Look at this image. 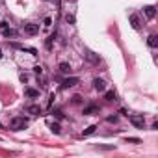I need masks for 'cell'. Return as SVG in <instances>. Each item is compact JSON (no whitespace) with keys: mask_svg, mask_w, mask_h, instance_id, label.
Wrapping results in <instances>:
<instances>
[{"mask_svg":"<svg viewBox=\"0 0 158 158\" xmlns=\"http://www.w3.org/2000/svg\"><path fill=\"white\" fill-rule=\"evenodd\" d=\"M130 23H132V28H139V19H138V15H130Z\"/></svg>","mask_w":158,"mask_h":158,"instance_id":"obj_11","label":"cell"},{"mask_svg":"<svg viewBox=\"0 0 158 158\" xmlns=\"http://www.w3.org/2000/svg\"><path fill=\"white\" fill-rule=\"evenodd\" d=\"M60 73H63V74H69V73H71V65H69L67 61L60 63Z\"/></svg>","mask_w":158,"mask_h":158,"instance_id":"obj_9","label":"cell"},{"mask_svg":"<svg viewBox=\"0 0 158 158\" xmlns=\"http://www.w3.org/2000/svg\"><path fill=\"white\" fill-rule=\"evenodd\" d=\"M26 95H28V97H37V95H39V91H37V89L28 88V89H26Z\"/></svg>","mask_w":158,"mask_h":158,"instance_id":"obj_15","label":"cell"},{"mask_svg":"<svg viewBox=\"0 0 158 158\" xmlns=\"http://www.w3.org/2000/svg\"><path fill=\"white\" fill-rule=\"evenodd\" d=\"M65 21H67V23H74V17H71V15H67V17H65Z\"/></svg>","mask_w":158,"mask_h":158,"instance_id":"obj_21","label":"cell"},{"mask_svg":"<svg viewBox=\"0 0 158 158\" xmlns=\"http://www.w3.org/2000/svg\"><path fill=\"white\" fill-rule=\"evenodd\" d=\"M84 114H86V115L99 114V106H95V104H89V106H86V108H84Z\"/></svg>","mask_w":158,"mask_h":158,"instance_id":"obj_6","label":"cell"},{"mask_svg":"<svg viewBox=\"0 0 158 158\" xmlns=\"http://www.w3.org/2000/svg\"><path fill=\"white\" fill-rule=\"evenodd\" d=\"M76 84H78V78H76V76L65 78V80L61 82V89H69V88H73V86H76Z\"/></svg>","mask_w":158,"mask_h":158,"instance_id":"obj_2","label":"cell"},{"mask_svg":"<svg viewBox=\"0 0 158 158\" xmlns=\"http://www.w3.org/2000/svg\"><path fill=\"white\" fill-rule=\"evenodd\" d=\"M143 11H145V17H147V19H152V17H154V13H156L154 6H145V10H143Z\"/></svg>","mask_w":158,"mask_h":158,"instance_id":"obj_7","label":"cell"},{"mask_svg":"<svg viewBox=\"0 0 158 158\" xmlns=\"http://www.w3.org/2000/svg\"><path fill=\"white\" fill-rule=\"evenodd\" d=\"M125 141H127V143H139V139H138V138H127Z\"/></svg>","mask_w":158,"mask_h":158,"instance_id":"obj_18","label":"cell"},{"mask_svg":"<svg viewBox=\"0 0 158 158\" xmlns=\"http://www.w3.org/2000/svg\"><path fill=\"white\" fill-rule=\"evenodd\" d=\"M93 88L97 91H106V82L101 80V78H95V80H93Z\"/></svg>","mask_w":158,"mask_h":158,"instance_id":"obj_5","label":"cell"},{"mask_svg":"<svg viewBox=\"0 0 158 158\" xmlns=\"http://www.w3.org/2000/svg\"><path fill=\"white\" fill-rule=\"evenodd\" d=\"M95 130H97V127H95V125H91V127H88V128L84 130V134H82V136H84V138H86V136H91Z\"/></svg>","mask_w":158,"mask_h":158,"instance_id":"obj_13","label":"cell"},{"mask_svg":"<svg viewBox=\"0 0 158 158\" xmlns=\"http://www.w3.org/2000/svg\"><path fill=\"white\" fill-rule=\"evenodd\" d=\"M2 32H4V35H6V37H13V35H17V32H15V30H11V28H2Z\"/></svg>","mask_w":158,"mask_h":158,"instance_id":"obj_12","label":"cell"},{"mask_svg":"<svg viewBox=\"0 0 158 158\" xmlns=\"http://www.w3.org/2000/svg\"><path fill=\"white\" fill-rule=\"evenodd\" d=\"M156 39H158V37H156L154 34H151V35L147 37V43H149V47H152V48H154V47L158 45V41H156Z\"/></svg>","mask_w":158,"mask_h":158,"instance_id":"obj_10","label":"cell"},{"mask_svg":"<svg viewBox=\"0 0 158 158\" xmlns=\"http://www.w3.org/2000/svg\"><path fill=\"white\" fill-rule=\"evenodd\" d=\"M106 101H115V93L114 91H106Z\"/></svg>","mask_w":158,"mask_h":158,"instance_id":"obj_17","label":"cell"},{"mask_svg":"<svg viewBox=\"0 0 158 158\" xmlns=\"http://www.w3.org/2000/svg\"><path fill=\"white\" fill-rule=\"evenodd\" d=\"M39 112H41V108H39V106H35V104H34V106H30V108H28V114H32V115H37V114H39Z\"/></svg>","mask_w":158,"mask_h":158,"instance_id":"obj_14","label":"cell"},{"mask_svg":"<svg viewBox=\"0 0 158 158\" xmlns=\"http://www.w3.org/2000/svg\"><path fill=\"white\" fill-rule=\"evenodd\" d=\"M24 34H28V35H35V34H39V24H24Z\"/></svg>","mask_w":158,"mask_h":158,"instance_id":"obj_4","label":"cell"},{"mask_svg":"<svg viewBox=\"0 0 158 158\" xmlns=\"http://www.w3.org/2000/svg\"><path fill=\"white\" fill-rule=\"evenodd\" d=\"M0 58H2V50H0Z\"/></svg>","mask_w":158,"mask_h":158,"instance_id":"obj_22","label":"cell"},{"mask_svg":"<svg viewBox=\"0 0 158 158\" xmlns=\"http://www.w3.org/2000/svg\"><path fill=\"white\" fill-rule=\"evenodd\" d=\"M108 123H117V115H110L108 117Z\"/></svg>","mask_w":158,"mask_h":158,"instance_id":"obj_19","label":"cell"},{"mask_svg":"<svg viewBox=\"0 0 158 158\" xmlns=\"http://www.w3.org/2000/svg\"><path fill=\"white\" fill-rule=\"evenodd\" d=\"M52 130L58 134V132H60V125H56V123H54V125H52Z\"/></svg>","mask_w":158,"mask_h":158,"instance_id":"obj_20","label":"cell"},{"mask_svg":"<svg viewBox=\"0 0 158 158\" xmlns=\"http://www.w3.org/2000/svg\"><path fill=\"white\" fill-rule=\"evenodd\" d=\"M130 123H132L136 128H143L145 119H143V115H130Z\"/></svg>","mask_w":158,"mask_h":158,"instance_id":"obj_3","label":"cell"},{"mask_svg":"<svg viewBox=\"0 0 158 158\" xmlns=\"http://www.w3.org/2000/svg\"><path fill=\"white\" fill-rule=\"evenodd\" d=\"M26 125H28V121L24 117H13L11 123H10L11 130H23V128H26Z\"/></svg>","mask_w":158,"mask_h":158,"instance_id":"obj_1","label":"cell"},{"mask_svg":"<svg viewBox=\"0 0 158 158\" xmlns=\"http://www.w3.org/2000/svg\"><path fill=\"white\" fill-rule=\"evenodd\" d=\"M86 58H88V61H91V63H99V61H101V60H99V56H95L91 50H88V52H86Z\"/></svg>","mask_w":158,"mask_h":158,"instance_id":"obj_8","label":"cell"},{"mask_svg":"<svg viewBox=\"0 0 158 158\" xmlns=\"http://www.w3.org/2000/svg\"><path fill=\"white\" fill-rule=\"evenodd\" d=\"M54 37H56V34H52V35L47 39V43H45V45H47V48H52V41H54Z\"/></svg>","mask_w":158,"mask_h":158,"instance_id":"obj_16","label":"cell"}]
</instances>
